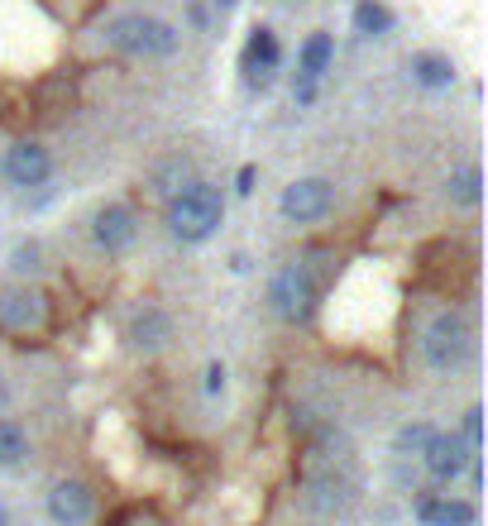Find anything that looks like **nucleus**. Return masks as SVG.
Masks as SVG:
<instances>
[{"label":"nucleus","instance_id":"f257e3e1","mask_svg":"<svg viewBox=\"0 0 488 526\" xmlns=\"http://www.w3.org/2000/svg\"><path fill=\"white\" fill-rule=\"evenodd\" d=\"M221 220H225V201L211 182H187L182 192L168 197V230H173V240H182V244L211 240V235L221 230Z\"/></svg>","mask_w":488,"mask_h":526},{"label":"nucleus","instance_id":"f03ea898","mask_svg":"<svg viewBox=\"0 0 488 526\" xmlns=\"http://www.w3.org/2000/svg\"><path fill=\"white\" fill-rule=\"evenodd\" d=\"M268 307L278 311L283 321H307L311 311H316V278H311L302 263H288V268H278L273 273V283H268Z\"/></svg>","mask_w":488,"mask_h":526},{"label":"nucleus","instance_id":"7ed1b4c3","mask_svg":"<svg viewBox=\"0 0 488 526\" xmlns=\"http://www.w3.org/2000/svg\"><path fill=\"white\" fill-rule=\"evenodd\" d=\"M111 44L125 48V53H154V58H163V53L178 48V34H173V24L154 20V15H120L111 24Z\"/></svg>","mask_w":488,"mask_h":526},{"label":"nucleus","instance_id":"20e7f679","mask_svg":"<svg viewBox=\"0 0 488 526\" xmlns=\"http://www.w3.org/2000/svg\"><path fill=\"white\" fill-rule=\"evenodd\" d=\"M426 364L431 369H455V364H465L469 354V321L460 316V311H441L431 326H426Z\"/></svg>","mask_w":488,"mask_h":526},{"label":"nucleus","instance_id":"39448f33","mask_svg":"<svg viewBox=\"0 0 488 526\" xmlns=\"http://www.w3.org/2000/svg\"><path fill=\"white\" fill-rule=\"evenodd\" d=\"M417 460H422L426 479L436 483V488H450L455 479H465L469 460H474V450L460 440V431H436V436L426 440V450L417 455Z\"/></svg>","mask_w":488,"mask_h":526},{"label":"nucleus","instance_id":"423d86ee","mask_svg":"<svg viewBox=\"0 0 488 526\" xmlns=\"http://www.w3.org/2000/svg\"><path fill=\"white\" fill-rule=\"evenodd\" d=\"M48 522L53 526H87L96 512V493L82 479H58L48 488Z\"/></svg>","mask_w":488,"mask_h":526},{"label":"nucleus","instance_id":"0eeeda50","mask_svg":"<svg viewBox=\"0 0 488 526\" xmlns=\"http://www.w3.org/2000/svg\"><path fill=\"white\" fill-rule=\"evenodd\" d=\"M412 517L422 526H474L479 522V507L474 498H460V493H417L412 498Z\"/></svg>","mask_w":488,"mask_h":526},{"label":"nucleus","instance_id":"6e6552de","mask_svg":"<svg viewBox=\"0 0 488 526\" xmlns=\"http://www.w3.org/2000/svg\"><path fill=\"white\" fill-rule=\"evenodd\" d=\"M335 206V187L326 177H302L283 192V216L297 220V225H311V220H326Z\"/></svg>","mask_w":488,"mask_h":526},{"label":"nucleus","instance_id":"1a4fd4ad","mask_svg":"<svg viewBox=\"0 0 488 526\" xmlns=\"http://www.w3.org/2000/svg\"><path fill=\"white\" fill-rule=\"evenodd\" d=\"M5 177H10V187H44L48 177H53V158H48L44 144H15L10 154H5Z\"/></svg>","mask_w":488,"mask_h":526},{"label":"nucleus","instance_id":"9d476101","mask_svg":"<svg viewBox=\"0 0 488 526\" xmlns=\"http://www.w3.org/2000/svg\"><path fill=\"white\" fill-rule=\"evenodd\" d=\"M48 316V302L44 292H34V287H10V292H0V326L5 330H39Z\"/></svg>","mask_w":488,"mask_h":526},{"label":"nucleus","instance_id":"9b49d317","mask_svg":"<svg viewBox=\"0 0 488 526\" xmlns=\"http://www.w3.org/2000/svg\"><path fill=\"white\" fill-rule=\"evenodd\" d=\"M134 211L130 206H120V201H111V206H101L96 211V220H91V235H96V244L106 249V254H120V249H130L134 244Z\"/></svg>","mask_w":488,"mask_h":526},{"label":"nucleus","instance_id":"f8f14e48","mask_svg":"<svg viewBox=\"0 0 488 526\" xmlns=\"http://www.w3.org/2000/svg\"><path fill=\"white\" fill-rule=\"evenodd\" d=\"M125 340H130V350H139V354L163 350V345L173 340V321H168V311L163 307H139L130 316V326H125Z\"/></svg>","mask_w":488,"mask_h":526},{"label":"nucleus","instance_id":"ddd939ff","mask_svg":"<svg viewBox=\"0 0 488 526\" xmlns=\"http://www.w3.org/2000/svg\"><path fill=\"white\" fill-rule=\"evenodd\" d=\"M273 67H278V39H273L268 29H254L249 53H244V72H249V82H268Z\"/></svg>","mask_w":488,"mask_h":526},{"label":"nucleus","instance_id":"4468645a","mask_svg":"<svg viewBox=\"0 0 488 526\" xmlns=\"http://www.w3.org/2000/svg\"><path fill=\"white\" fill-rule=\"evenodd\" d=\"M29 460V431L15 417H0V469H20Z\"/></svg>","mask_w":488,"mask_h":526},{"label":"nucleus","instance_id":"2eb2a0df","mask_svg":"<svg viewBox=\"0 0 488 526\" xmlns=\"http://www.w3.org/2000/svg\"><path fill=\"white\" fill-rule=\"evenodd\" d=\"M326 63H331V34H311L307 48H302V82L316 87V77L326 72Z\"/></svg>","mask_w":488,"mask_h":526},{"label":"nucleus","instance_id":"dca6fc26","mask_svg":"<svg viewBox=\"0 0 488 526\" xmlns=\"http://www.w3.org/2000/svg\"><path fill=\"white\" fill-rule=\"evenodd\" d=\"M445 192H450V201H460V206H479V197H484V173H479V168H460V173L445 182Z\"/></svg>","mask_w":488,"mask_h":526},{"label":"nucleus","instance_id":"f3484780","mask_svg":"<svg viewBox=\"0 0 488 526\" xmlns=\"http://www.w3.org/2000/svg\"><path fill=\"white\" fill-rule=\"evenodd\" d=\"M431 436H436V426H431V421H407V426L398 431V440H393V450H398L402 460H417Z\"/></svg>","mask_w":488,"mask_h":526},{"label":"nucleus","instance_id":"a211bd4d","mask_svg":"<svg viewBox=\"0 0 488 526\" xmlns=\"http://www.w3.org/2000/svg\"><path fill=\"white\" fill-rule=\"evenodd\" d=\"M187 182H197V177H192V163H187V158H168V163L154 173V192L173 197V192H182Z\"/></svg>","mask_w":488,"mask_h":526},{"label":"nucleus","instance_id":"6ab92c4d","mask_svg":"<svg viewBox=\"0 0 488 526\" xmlns=\"http://www.w3.org/2000/svg\"><path fill=\"white\" fill-rule=\"evenodd\" d=\"M412 72H417V82H422V87H450V82H455L450 58H417Z\"/></svg>","mask_w":488,"mask_h":526},{"label":"nucleus","instance_id":"aec40b11","mask_svg":"<svg viewBox=\"0 0 488 526\" xmlns=\"http://www.w3.org/2000/svg\"><path fill=\"white\" fill-rule=\"evenodd\" d=\"M355 24H359V34H388V29H393V15H388L378 0H364V5H355Z\"/></svg>","mask_w":488,"mask_h":526},{"label":"nucleus","instance_id":"412c9836","mask_svg":"<svg viewBox=\"0 0 488 526\" xmlns=\"http://www.w3.org/2000/svg\"><path fill=\"white\" fill-rule=\"evenodd\" d=\"M460 440H465L474 455L484 450V407H469L465 412V421H460Z\"/></svg>","mask_w":488,"mask_h":526},{"label":"nucleus","instance_id":"4be33fe9","mask_svg":"<svg viewBox=\"0 0 488 526\" xmlns=\"http://www.w3.org/2000/svg\"><path fill=\"white\" fill-rule=\"evenodd\" d=\"M10 268H15V273H34V268H39V244H34V240L20 244V249H15V263H10Z\"/></svg>","mask_w":488,"mask_h":526},{"label":"nucleus","instance_id":"5701e85b","mask_svg":"<svg viewBox=\"0 0 488 526\" xmlns=\"http://www.w3.org/2000/svg\"><path fill=\"white\" fill-rule=\"evenodd\" d=\"M206 393H211V397L225 393V364H221V359H211V364H206Z\"/></svg>","mask_w":488,"mask_h":526},{"label":"nucleus","instance_id":"b1692460","mask_svg":"<svg viewBox=\"0 0 488 526\" xmlns=\"http://www.w3.org/2000/svg\"><path fill=\"white\" fill-rule=\"evenodd\" d=\"M254 182H259V173H254V163H244V168H240V177H235V187H240L244 197H249V192H254Z\"/></svg>","mask_w":488,"mask_h":526},{"label":"nucleus","instance_id":"393cba45","mask_svg":"<svg viewBox=\"0 0 488 526\" xmlns=\"http://www.w3.org/2000/svg\"><path fill=\"white\" fill-rule=\"evenodd\" d=\"M0 526H10V507L0 503Z\"/></svg>","mask_w":488,"mask_h":526},{"label":"nucleus","instance_id":"a878e982","mask_svg":"<svg viewBox=\"0 0 488 526\" xmlns=\"http://www.w3.org/2000/svg\"><path fill=\"white\" fill-rule=\"evenodd\" d=\"M216 5H235V0H216Z\"/></svg>","mask_w":488,"mask_h":526}]
</instances>
